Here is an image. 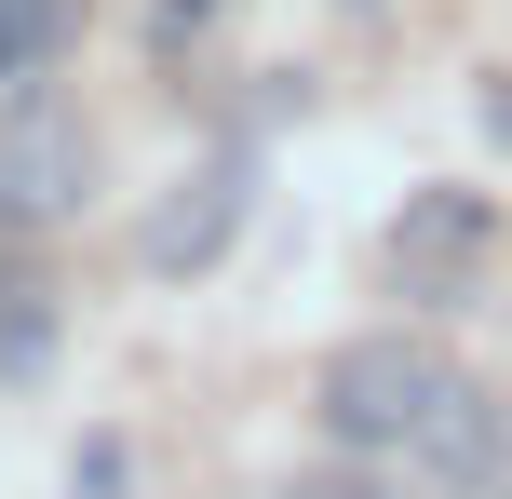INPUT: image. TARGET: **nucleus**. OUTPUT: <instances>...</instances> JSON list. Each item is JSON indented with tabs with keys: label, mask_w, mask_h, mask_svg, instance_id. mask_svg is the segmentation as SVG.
<instances>
[{
	"label": "nucleus",
	"mask_w": 512,
	"mask_h": 499,
	"mask_svg": "<svg viewBox=\"0 0 512 499\" xmlns=\"http://www.w3.org/2000/svg\"><path fill=\"white\" fill-rule=\"evenodd\" d=\"M486 203L472 189H418L405 216H391V284L405 297H472V270H486Z\"/></svg>",
	"instance_id": "obj_4"
},
{
	"label": "nucleus",
	"mask_w": 512,
	"mask_h": 499,
	"mask_svg": "<svg viewBox=\"0 0 512 499\" xmlns=\"http://www.w3.org/2000/svg\"><path fill=\"white\" fill-rule=\"evenodd\" d=\"M243 176H256L243 149H216L203 176H176V189L149 203V230H135V270H149V284H189V270H216V257H230V230H243Z\"/></svg>",
	"instance_id": "obj_3"
},
{
	"label": "nucleus",
	"mask_w": 512,
	"mask_h": 499,
	"mask_svg": "<svg viewBox=\"0 0 512 499\" xmlns=\"http://www.w3.org/2000/svg\"><path fill=\"white\" fill-rule=\"evenodd\" d=\"M283 499H391V486H351V473H310V486H283Z\"/></svg>",
	"instance_id": "obj_8"
},
{
	"label": "nucleus",
	"mask_w": 512,
	"mask_h": 499,
	"mask_svg": "<svg viewBox=\"0 0 512 499\" xmlns=\"http://www.w3.org/2000/svg\"><path fill=\"white\" fill-rule=\"evenodd\" d=\"M54 41H68V0H0V95L54 68Z\"/></svg>",
	"instance_id": "obj_5"
},
{
	"label": "nucleus",
	"mask_w": 512,
	"mask_h": 499,
	"mask_svg": "<svg viewBox=\"0 0 512 499\" xmlns=\"http://www.w3.org/2000/svg\"><path fill=\"white\" fill-rule=\"evenodd\" d=\"M324 432L351 459H405V473H445V486L499 473V405L418 338H337L324 351Z\"/></svg>",
	"instance_id": "obj_1"
},
{
	"label": "nucleus",
	"mask_w": 512,
	"mask_h": 499,
	"mask_svg": "<svg viewBox=\"0 0 512 499\" xmlns=\"http://www.w3.org/2000/svg\"><path fill=\"white\" fill-rule=\"evenodd\" d=\"M472 108H486V135L512 149V68H486V81H472Z\"/></svg>",
	"instance_id": "obj_7"
},
{
	"label": "nucleus",
	"mask_w": 512,
	"mask_h": 499,
	"mask_svg": "<svg viewBox=\"0 0 512 499\" xmlns=\"http://www.w3.org/2000/svg\"><path fill=\"white\" fill-rule=\"evenodd\" d=\"M81 189H95V122L41 81H14V108H0V230H54V216H81Z\"/></svg>",
	"instance_id": "obj_2"
},
{
	"label": "nucleus",
	"mask_w": 512,
	"mask_h": 499,
	"mask_svg": "<svg viewBox=\"0 0 512 499\" xmlns=\"http://www.w3.org/2000/svg\"><path fill=\"white\" fill-rule=\"evenodd\" d=\"M122 473H135V446H122V432H81V459H68V499H122Z\"/></svg>",
	"instance_id": "obj_6"
}]
</instances>
